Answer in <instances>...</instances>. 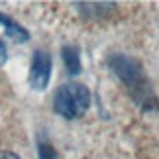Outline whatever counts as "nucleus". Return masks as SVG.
<instances>
[{
  "instance_id": "0eeeda50",
  "label": "nucleus",
  "mask_w": 159,
  "mask_h": 159,
  "mask_svg": "<svg viewBox=\"0 0 159 159\" xmlns=\"http://www.w3.org/2000/svg\"><path fill=\"white\" fill-rule=\"evenodd\" d=\"M6 61V45H4V41L0 39V65H2Z\"/></svg>"
},
{
  "instance_id": "20e7f679",
  "label": "nucleus",
  "mask_w": 159,
  "mask_h": 159,
  "mask_svg": "<svg viewBox=\"0 0 159 159\" xmlns=\"http://www.w3.org/2000/svg\"><path fill=\"white\" fill-rule=\"evenodd\" d=\"M0 22H2V26H4V30H6V34H8L12 39H16V41H28L30 34H28L22 26H18V24L12 20L10 16L0 14Z\"/></svg>"
},
{
  "instance_id": "7ed1b4c3",
  "label": "nucleus",
  "mask_w": 159,
  "mask_h": 159,
  "mask_svg": "<svg viewBox=\"0 0 159 159\" xmlns=\"http://www.w3.org/2000/svg\"><path fill=\"white\" fill-rule=\"evenodd\" d=\"M49 71H51V59L45 51H38L34 55L32 71H30V81H32L34 89L43 90L49 83Z\"/></svg>"
},
{
  "instance_id": "f257e3e1",
  "label": "nucleus",
  "mask_w": 159,
  "mask_h": 159,
  "mask_svg": "<svg viewBox=\"0 0 159 159\" xmlns=\"http://www.w3.org/2000/svg\"><path fill=\"white\" fill-rule=\"evenodd\" d=\"M89 104H90V93L84 84H79V83L61 84L53 98L55 112L65 116V118H79V116H83L87 112Z\"/></svg>"
},
{
  "instance_id": "f03ea898",
  "label": "nucleus",
  "mask_w": 159,
  "mask_h": 159,
  "mask_svg": "<svg viewBox=\"0 0 159 159\" xmlns=\"http://www.w3.org/2000/svg\"><path fill=\"white\" fill-rule=\"evenodd\" d=\"M110 63H112L114 71L120 75V79H124V83L130 89L136 90L138 94L148 90V89H145V83H143V75H142V71H139V67L136 65V61L118 55V57H114Z\"/></svg>"
},
{
  "instance_id": "6e6552de",
  "label": "nucleus",
  "mask_w": 159,
  "mask_h": 159,
  "mask_svg": "<svg viewBox=\"0 0 159 159\" xmlns=\"http://www.w3.org/2000/svg\"><path fill=\"white\" fill-rule=\"evenodd\" d=\"M0 159H20V157L14 155V153H10V151H4V153H0Z\"/></svg>"
},
{
  "instance_id": "39448f33",
  "label": "nucleus",
  "mask_w": 159,
  "mask_h": 159,
  "mask_svg": "<svg viewBox=\"0 0 159 159\" xmlns=\"http://www.w3.org/2000/svg\"><path fill=\"white\" fill-rule=\"evenodd\" d=\"M63 57H65V63H67V67H69V71L71 73H79L81 63H79V55H77L75 47H65V49H63Z\"/></svg>"
},
{
  "instance_id": "423d86ee",
  "label": "nucleus",
  "mask_w": 159,
  "mask_h": 159,
  "mask_svg": "<svg viewBox=\"0 0 159 159\" xmlns=\"http://www.w3.org/2000/svg\"><path fill=\"white\" fill-rule=\"evenodd\" d=\"M39 153H41V159H55V153H53V149L49 145H41Z\"/></svg>"
}]
</instances>
